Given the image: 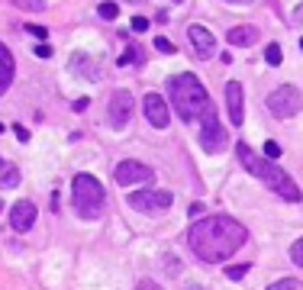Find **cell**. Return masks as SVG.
<instances>
[{
	"mask_svg": "<svg viewBox=\"0 0 303 290\" xmlns=\"http://www.w3.org/2000/svg\"><path fill=\"white\" fill-rule=\"evenodd\" d=\"M255 39H258V29H255V26H236V29H229V36H226L229 46H239V49L255 46Z\"/></svg>",
	"mask_w": 303,
	"mask_h": 290,
	"instance_id": "obj_14",
	"label": "cell"
},
{
	"mask_svg": "<svg viewBox=\"0 0 303 290\" xmlns=\"http://www.w3.org/2000/svg\"><path fill=\"white\" fill-rule=\"evenodd\" d=\"M200 145H203V152H210V155H216V152H222V148L229 145V133L222 129V122H219V116H216L213 110L207 113V116H203Z\"/></svg>",
	"mask_w": 303,
	"mask_h": 290,
	"instance_id": "obj_7",
	"label": "cell"
},
{
	"mask_svg": "<svg viewBox=\"0 0 303 290\" xmlns=\"http://www.w3.org/2000/svg\"><path fill=\"white\" fill-rule=\"evenodd\" d=\"M142 110H145V119H148L155 129H168L171 116H168V107H165L162 94H145V100H142Z\"/></svg>",
	"mask_w": 303,
	"mask_h": 290,
	"instance_id": "obj_10",
	"label": "cell"
},
{
	"mask_svg": "<svg viewBox=\"0 0 303 290\" xmlns=\"http://www.w3.org/2000/svg\"><path fill=\"white\" fill-rule=\"evenodd\" d=\"M300 52H303V39H300Z\"/></svg>",
	"mask_w": 303,
	"mask_h": 290,
	"instance_id": "obj_33",
	"label": "cell"
},
{
	"mask_svg": "<svg viewBox=\"0 0 303 290\" xmlns=\"http://www.w3.org/2000/svg\"><path fill=\"white\" fill-rule=\"evenodd\" d=\"M290 258H293V265H297V268H303V239H297V242H293Z\"/></svg>",
	"mask_w": 303,
	"mask_h": 290,
	"instance_id": "obj_25",
	"label": "cell"
},
{
	"mask_svg": "<svg viewBox=\"0 0 303 290\" xmlns=\"http://www.w3.org/2000/svg\"><path fill=\"white\" fill-rule=\"evenodd\" d=\"M71 68H78L87 81H97V77H100L97 71H91V58H87V55H71Z\"/></svg>",
	"mask_w": 303,
	"mask_h": 290,
	"instance_id": "obj_18",
	"label": "cell"
},
{
	"mask_svg": "<svg viewBox=\"0 0 303 290\" xmlns=\"http://www.w3.org/2000/svg\"><path fill=\"white\" fill-rule=\"evenodd\" d=\"M187 242H191V248L200 261L219 265V261H226L229 255H236L248 242V229L239 219L216 213V216H203L200 223H194L191 232H187Z\"/></svg>",
	"mask_w": 303,
	"mask_h": 290,
	"instance_id": "obj_1",
	"label": "cell"
},
{
	"mask_svg": "<svg viewBox=\"0 0 303 290\" xmlns=\"http://www.w3.org/2000/svg\"><path fill=\"white\" fill-rule=\"evenodd\" d=\"M145 61V52H142L136 42H129V49L120 55V68H129V65H142Z\"/></svg>",
	"mask_w": 303,
	"mask_h": 290,
	"instance_id": "obj_17",
	"label": "cell"
},
{
	"mask_svg": "<svg viewBox=\"0 0 303 290\" xmlns=\"http://www.w3.org/2000/svg\"><path fill=\"white\" fill-rule=\"evenodd\" d=\"M71 193H74V210L81 219H97L103 213V187L97 178H91V174H74Z\"/></svg>",
	"mask_w": 303,
	"mask_h": 290,
	"instance_id": "obj_4",
	"label": "cell"
},
{
	"mask_svg": "<svg viewBox=\"0 0 303 290\" xmlns=\"http://www.w3.org/2000/svg\"><path fill=\"white\" fill-rule=\"evenodd\" d=\"M32 223H35V203L32 200H20V203H13L10 210V226L16 232H26V229H32Z\"/></svg>",
	"mask_w": 303,
	"mask_h": 290,
	"instance_id": "obj_13",
	"label": "cell"
},
{
	"mask_svg": "<svg viewBox=\"0 0 303 290\" xmlns=\"http://www.w3.org/2000/svg\"><path fill=\"white\" fill-rule=\"evenodd\" d=\"M168 94H171V103H174V110H177L181 119H200V116L210 113L207 87H203L197 81V74H191V71L168 77Z\"/></svg>",
	"mask_w": 303,
	"mask_h": 290,
	"instance_id": "obj_3",
	"label": "cell"
},
{
	"mask_svg": "<svg viewBox=\"0 0 303 290\" xmlns=\"http://www.w3.org/2000/svg\"><path fill=\"white\" fill-rule=\"evenodd\" d=\"M152 42H155V49H158V52H165V55H171V52H174V42H171V39H165V36H158V39H152Z\"/></svg>",
	"mask_w": 303,
	"mask_h": 290,
	"instance_id": "obj_26",
	"label": "cell"
},
{
	"mask_svg": "<svg viewBox=\"0 0 303 290\" xmlns=\"http://www.w3.org/2000/svg\"><path fill=\"white\" fill-rule=\"evenodd\" d=\"M10 84H13V55H10V49L0 42V94H4Z\"/></svg>",
	"mask_w": 303,
	"mask_h": 290,
	"instance_id": "obj_15",
	"label": "cell"
},
{
	"mask_svg": "<svg viewBox=\"0 0 303 290\" xmlns=\"http://www.w3.org/2000/svg\"><path fill=\"white\" fill-rule=\"evenodd\" d=\"M129 206L139 210V213H165L168 206L174 203V193L171 190H136L129 193Z\"/></svg>",
	"mask_w": 303,
	"mask_h": 290,
	"instance_id": "obj_6",
	"label": "cell"
},
{
	"mask_svg": "<svg viewBox=\"0 0 303 290\" xmlns=\"http://www.w3.org/2000/svg\"><path fill=\"white\" fill-rule=\"evenodd\" d=\"M226 4H239V7H248V4H255V0H226Z\"/></svg>",
	"mask_w": 303,
	"mask_h": 290,
	"instance_id": "obj_32",
	"label": "cell"
},
{
	"mask_svg": "<svg viewBox=\"0 0 303 290\" xmlns=\"http://www.w3.org/2000/svg\"><path fill=\"white\" fill-rule=\"evenodd\" d=\"M281 152H284V148H281V142H274V139H268V142H264V158L278 161V158H281Z\"/></svg>",
	"mask_w": 303,
	"mask_h": 290,
	"instance_id": "obj_23",
	"label": "cell"
},
{
	"mask_svg": "<svg viewBox=\"0 0 303 290\" xmlns=\"http://www.w3.org/2000/svg\"><path fill=\"white\" fill-rule=\"evenodd\" d=\"M264 61H268V65H281V61H284L281 46H268V49H264Z\"/></svg>",
	"mask_w": 303,
	"mask_h": 290,
	"instance_id": "obj_22",
	"label": "cell"
},
{
	"mask_svg": "<svg viewBox=\"0 0 303 290\" xmlns=\"http://www.w3.org/2000/svg\"><path fill=\"white\" fill-rule=\"evenodd\" d=\"M236 155H239V161H242V168L252 174V178H258L261 184H268V190H274L281 200H287V203H297V200L303 197L300 187L293 184L290 174H287V171H281L278 164L271 161V158L255 155V152H252V145L239 142V145H236Z\"/></svg>",
	"mask_w": 303,
	"mask_h": 290,
	"instance_id": "obj_2",
	"label": "cell"
},
{
	"mask_svg": "<svg viewBox=\"0 0 303 290\" xmlns=\"http://www.w3.org/2000/svg\"><path fill=\"white\" fill-rule=\"evenodd\" d=\"M23 29L29 32V36H35V39H49V29H42V26H32V23H26Z\"/></svg>",
	"mask_w": 303,
	"mask_h": 290,
	"instance_id": "obj_27",
	"label": "cell"
},
{
	"mask_svg": "<svg viewBox=\"0 0 303 290\" xmlns=\"http://www.w3.org/2000/svg\"><path fill=\"white\" fill-rule=\"evenodd\" d=\"M16 184H20V168H16V164H7L4 158H0V190L16 187Z\"/></svg>",
	"mask_w": 303,
	"mask_h": 290,
	"instance_id": "obj_16",
	"label": "cell"
},
{
	"mask_svg": "<svg viewBox=\"0 0 303 290\" xmlns=\"http://www.w3.org/2000/svg\"><path fill=\"white\" fill-rule=\"evenodd\" d=\"M97 13H100V20L113 23V20L120 16V7H117V4H100V7H97Z\"/></svg>",
	"mask_w": 303,
	"mask_h": 290,
	"instance_id": "obj_20",
	"label": "cell"
},
{
	"mask_svg": "<svg viewBox=\"0 0 303 290\" xmlns=\"http://www.w3.org/2000/svg\"><path fill=\"white\" fill-rule=\"evenodd\" d=\"M248 274V265H233V268H226V277L229 280H242Z\"/></svg>",
	"mask_w": 303,
	"mask_h": 290,
	"instance_id": "obj_24",
	"label": "cell"
},
{
	"mask_svg": "<svg viewBox=\"0 0 303 290\" xmlns=\"http://www.w3.org/2000/svg\"><path fill=\"white\" fill-rule=\"evenodd\" d=\"M0 210H4V200H0Z\"/></svg>",
	"mask_w": 303,
	"mask_h": 290,
	"instance_id": "obj_36",
	"label": "cell"
},
{
	"mask_svg": "<svg viewBox=\"0 0 303 290\" xmlns=\"http://www.w3.org/2000/svg\"><path fill=\"white\" fill-rule=\"evenodd\" d=\"M35 55H39V58H52V46H46V42H39V46H35Z\"/></svg>",
	"mask_w": 303,
	"mask_h": 290,
	"instance_id": "obj_30",
	"label": "cell"
},
{
	"mask_svg": "<svg viewBox=\"0 0 303 290\" xmlns=\"http://www.w3.org/2000/svg\"><path fill=\"white\" fill-rule=\"evenodd\" d=\"M13 136L20 139V142H29V129H26L23 122H16V126H13Z\"/></svg>",
	"mask_w": 303,
	"mask_h": 290,
	"instance_id": "obj_29",
	"label": "cell"
},
{
	"mask_svg": "<svg viewBox=\"0 0 303 290\" xmlns=\"http://www.w3.org/2000/svg\"><path fill=\"white\" fill-rule=\"evenodd\" d=\"M0 133H4V122H0Z\"/></svg>",
	"mask_w": 303,
	"mask_h": 290,
	"instance_id": "obj_34",
	"label": "cell"
},
{
	"mask_svg": "<svg viewBox=\"0 0 303 290\" xmlns=\"http://www.w3.org/2000/svg\"><path fill=\"white\" fill-rule=\"evenodd\" d=\"M113 178H117V184H123V187H129V184H155V171H152L148 164L136 161V158H126V161L117 164Z\"/></svg>",
	"mask_w": 303,
	"mask_h": 290,
	"instance_id": "obj_8",
	"label": "cell"
},
{
	"mask_svg": "<svg viewBox=\"0 0 303 290\" xmlns=\"http://www.w3.org/2000/svg\"><path fill=\"white\" fill-rule=\"evenodd\" d=\"M226 110H229V122L233 126H242V116H245V100H242V84L239 81H229L226 84Z\"/></svg>",
	"mask_w": 303,
	"mask_h": 290,
	"instance_id": "obj_12",
	"label": "cell"
},
{
	"mask_svg": "<svg viewBox=\"0 0 303 290\" xmlns=\"http://www.w3.org/2000/svg\"><path fill=\"white\" fill-rule=\"evenodd\" d=\"M300 107H303V94H300L293 84H281L274 94H268V110H271L278 119H290V116H297Z\"/></svg>",
	"mask_w": 303,
	"mask_h": 290,
	"instance_id": "obj_5",
	"label": "cell"
},
{
	"mask_svg": "<svg viewBox=\"0 0 303 290\" xmlns=\"http://www.w3.org/2000/svg\"><path fill=\"white\" fill-rule=\"evenodd\" d=\"M10 4L16 7V10H29V13H42V10H46V0H10Z\"/></svg>",
	"mask_w": 303,
	"mask_h": 290,
	"instance_id": "obj_19",
	"label": "cell"
},
{
	"mask_svg": "<svg viewBox=\"0 0 303 290\" xmlns=\"http://www.w3.org/2000/svg\"><path fill=\"white\" fill-rule=\"evenodd\" d=\"M268 290H303V284H300V280H293V277H281V280H274Z\"/></svg>",
	"mask_w": 303,
	"mask_h": 290,
	"instance_id": "obj_21",
	"label": "cell"
},
{
	"mask_svg": "<svg viewBox=\"0 0 303 290\" xmlns=\"http://www.w3.org/2000/svg\"><path fill=\"white\" fill-rule=\"evenodd\" d=\"M300 20H303V10H300Z\"/></svg>",
	"mask_w": 303,
	"mask_h": 290,
	"instance_id": "obj_38",
	"label": "cell"
},
{
	"mask_svg": "<svg viewBox=\"0 0 303 290\" xmlns=\"http://www.w3.org/2000/svg\"><path fill=\"white\" fill-rule=\"evenodd\" d=\"M129 4H139V0H129Z\"/></svg>",
	"mask_w": 303,
	"mask_h": 290,
	"instance_id": "obj_37",
	"label": "cell"
},
{
	"mask_svg": "<svg viewBox=\"0 0 303 290\" xmlns=\"http://www.w3.org/2000/svg\"><path fill=\"white\" fill-rule=\"evenodd\" d=\"M187 39H191V46H194V52H197L200 58H213V55H216V36H213L210 29H203V26L194 23L191 29H187Z\"/></svg>",
	"mask_w": 303,
	"mask_h": 290,
	"instance_id": "obj_11",
	"label": "cell"
},
{
	"mask_svg": "<svg viewBox=\"0 0 303 290\" xmlns=\"http://www.w3.org/2000/svg\"><path fill=\"white\" fill-rule=\"evenodd\" d=\"M174 4H184V0H174Z\"/></svg>",
	"mask_w": 303,
	"mask_h": 290,
	"instance_id": "obj_35",
	"label": "cell"
},
{
	"mask_svg": "<svg viewBox=\"0 0 303 290\" xmlns=\"http://www.w3.org/2000/svg\"><path fill=\"white\" fill-rule=\"evenodd\" d=\"M145 29H148L145 16H132V32H145Z\"/></svg>",
	"mask_w": 303,
	"mask_h": 290,
	"instance_id": "obj_28",
	"label": "cell"
},
{
	"mask_svg": "<svg viewBox=\"0 0 303 290\" xmlns=\"http://www.w3.org/2000/svg\"><path fill=\"white\" fill-rule=\"evenodd\" d=\"M132 116V94L129 91H117L110 97V126L113 129H123Z\"/></svg>",
	"mask_w": 303,
	"mask_h": 290,
	"instance_id": "obj_9",
	"label": "cell"
},
{
	"mask_svg": "<svg viewBox=\"0 0 303 290\" xmlns=\"http://www.w3.org/2000/svg\"><path fill=\"white\" fill-rule=\"evenodd\" d=\"M136 290H162V284H155V280H148V277H145V280H139V287H136Z\"/></svg>",
	"mask_w": 303,
	"mask_h": 290,
	"instance_id": "obj_31",
	"label": "cell"
}]
</instances>
